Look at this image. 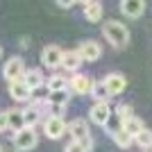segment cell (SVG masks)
Masks as SVG:
<instances>
[{
  "instance_id": "obj_1",
  "label": "cell",
  "mask_w": 152,
  "mask_h": 152,
  "mask_svg": "<svg viewBox=\"0 0 152 152\" xmlns=\"http://www.w3.org/2000/svg\"><path fill=\"white\" fill-rule=\"evenodd\" d=\"M102 32H104L107 41L111 45H116V48H125L129 43V30L123 23H118V20H107L102 25Z\"/></svg>"
},
{
  "instance_id": "obj_2",
  "label": "cell",
  "mask_w": 152,
  "mask_h": 152,
  "mask_svg": "<svg viewBox=\"0 0 152 152\" xmlns=\"http://www.w3.org/2000/svg\"><path fill=\"white\" fill-rule=\"evenodd\" d=\"M39 143V136L37 132H34V127L32 125H25L23 129H18V132H14V148L20 152H27L32 150V148Z\"/></svg>"
},
{
  "instance_id": "obj_3",
  "label": "cell",
  "mask_w": 152,
  "mask_h": 152,
  "mask_svg": "<svg viewBox=\"0 0 152 152\" xmlns=\"http://www.w3.org/2000/svg\"><path fill=\"white\" fill-rule=\"evenodd\" d=\"M66 123L59 118V116H50V118H45L43 121V132L48 139H61L64 134H66Z\"/></svg>"
},
{
  "instance_id": "obj_4",
  "label": "cell",
  "mask_w": 152,
  "mask_h": 152,
  "mask_svg": "<svg viewBox=\"0 0 152 152\" xmlns=\"http://www.w3.org/2000/svg\"><path fill=\"white\" fill-rule=\"evenodd\" d=\"M25 64H23V59L20 57H12L9 61L5 64V68H2V75H5V80H23V75H25Z\"/></svg>"
},
{
  "instance_id": "obj_5",
  "label": "cell",
  "mask_w": 152,
  "mask_h": 152,
  "mask_svg": "<svg viewBox=\"0 0 152 152\" xmlns=\"http://www.w3.org/2000/svg\"><path fill=\"white\" fill-rule=\"evenodd\" d=\"M61 59H64V50L59 48V45H45L43 52H41V64L48 66V68L61 66Z\"/></svg>"
},
{
  "instance_id": "obj_6",
  "label": "cell",
  "mask_w": 152,
  "mask_h": 152,
  "mask_svg": "<svg viewBox=\"0 0 152 152\" xmlns=\"http://www.w3.org/2000/svg\"><path fill=\"white\" fill-rule=\"evenodd\" d=\"M68 86H70L73 93L84 95V93H91V89H93V80H91L89 75H80V73H75V75L68 80Z\"/></svg>"
},
{
  "instance_id": "obj_7",
  "label": "cell",
  "mask_w": 152,
  "mask_h": 152,
  "mask_svg": "<svg viewBox=\"0 0 152 152\" xmlns=\"http://www.w3.org/2000/svg\"><path fill=\"white\" fill-rule=\"evenodd\" d=\"M9 95L16 102H27L32 98V89L25 84V80H12L9 82Z\"/></svg>"
},
{
  "instance_id": "obj_8",
  "label": "cell",
  "mask_w": 152,
  "mask_h": 152,
  "mask_svg": "<svg viewBox=\"0 0 152 152\" xmlns=\"http://www.w3.org/2000/svg\"><path fill=\"white\" fill-rule=\"evenodd\" d=\"M89 116H91V121H93L95 125L104 127V125H107V121H109V116H111V109H109L107 102H95L93 107H91Z\"/></svg>"
},
{
  "instance_id": "obj_9",
  "label": "cell",
  "mask_w": 152,
  "mask_h": 152,
  "mask_svg": "<svg viewBox=\"0 0 152 152\" xmlns=\"http://www.w3.org/2000/svg\"><path fill=\"white\" fill-rule=\"evenodd\" d=\"M77 50H80L84 61H98V59L102 57V48H100V43H95V41H84V43H80Z\"/></svg>"
},
{
  "instance_id": "obj_10",
  "label": "cell",
  "mask_w": 152,
  "mask_h": 152,
  "mask_svg": "<svg viewBox=\"0 0 152 152\" xmlns=\"http://www.w3.org/2000/svg\"><path fill=\"white\" fill-rule=\"evenodd\" d=\"M121 9L129 18H139L145 12V0H121Z\"/></svg>"
},
{
  "instance_id": "obj_11",
  "label": "cell",
  "mask_w": 152,
  "mask_h": 152,
  "mask_svg": "<svg viewBox=\"0 0 152 152\" xmlns=\"http://www.w3.org/2000/svg\"><path fill=\"white\" fill-rule=\"evenodd\" d=\"M104 82H107L111 95L123 93V91H125V86H127V80H125V75H123V73H109V75L104 77Z\"/></svg>"
},
{
  "instance_id": "obj_12",
  "label": "cell",
  "mask_w": 152,
  "mask_h": 152,
  "mask_svg": "<svg viewBox=\"0 0 152 152\" xmlns=\"http://www.w3.org/2000/svg\"><path fill=\"white\" fill-rule=\"evenodd\" d=\"M82 55H80V50H66L64 52V59H61V66L66 70H70V73H75L80 66H82Z\"/></svg>"
},
{
  "instance_id": "obj_13",
  "label": "cell",
  "mask_w": 152,
  "mask_h": 152,
  "mask_svg": "<svg viewBox=\"0 0 152 152\" xmlns=\"http://www.w3.org/2000/svg\"><path fill=\"white\" fill-rule=\"evenodd\" d=\"M68 134L73 136V139H77V141H82V139H86V136H91V132H89V125H86V121L84 118H75V121L68 125Z\"/></svg>"
},
{
  "instance_id": "obj_14",
  "label": "cell",
  "mask_w": 152,
  "mask_h": 152,
  "mask_svg": "<svg viewBox=\"0 0 152 152\" xmlns=\"http://www.w3.org/2000/svg\"><path fill=\"white\" fill-rule=\"evenodd\" d=\"M23 80H25V84L30 86V89H37V86H41V84H45V77H43V70H41V68L25 70Z\"/></svg>"
},
{
  "instance_id": "obj_15",
  "label": "cell",
  "mask_w": 152,
  "mask_h": 152,
  "mask_svg": "<svg viewBox=\"0 0 152 152\" xmlns=\"http://www.w3.org/2000/svg\"><path fill=\"white\" fill-rule=\"evenodd\" d=\"M84 18L89 20V23H98V20L102 18V5L95 2V0L86 2V5H84Z\"/></svg>"
},
{
  "instance_id": "obj_16",
  "label": "cell",
  "mask_w": 152,
  "mask_h": 152,
  "mask_svg": "<svg viewBox=\"0 0 152 152\" xmlns=\"http://www.w3.org/2000/svg\"><path fill=\"white\" fill-rule=\"evenodd\" d=\"M91 98H95V102H107L111 98V91H109L107 82H93V89H91Z\"/></svg>"
},
{
  "instance_id": "obj_17",
  "label": "cell",
  "mask_w": 152,
  "mask_h": 152,
  "mask_svg": "<svg viewBox=\"0 0 152 152\" xmlns=\"http://www.w3.org/2000/svg\"><path fill=\"white\" fill-rule=\"evenodd\" d=\"M23 114H25V123L34 127L39 121H41V102H39V100H34V102H32V107L23 109Z\"/></svg>"
},
{
  "instance_id": "obj_18",
  "label": "cell",
  "mask_w": 152,
  "mask_h": 152,
  "mask_svg": "<svg viewBox=\"0 0 152 152\" xmlns=\"http://www.w3.org/2000/svg\"><path fill=\"white\" fill-rule=\"evenodd\" d=\"M25 125H27L25 114H23L20 109H12V111H9V129H12V134L18 132V129H23Z\"/></svg>"
},
{
  "instance_id": "obj_19",
  "label": "cell",
  "mask_w": 152,
  "mask_h": 152,
  "mask_svg": "<svg viewBox=\"0 0 152 152\" xmlns=\"http://www.w3.org/2000/svg\"><path fill=\"white\" fill-rule=\"evenodd\" d=\"M114 141H116L118 148H129L134 143V134H129L125 127H123V129H118V132L114 134Z\"/></svg>"
},
{
  "instance_id": "obj_20",
  "label": "cell",
  "mask_w": 152,
  "mask_h": 152,
  "mask_svg": "<svg viewBox=\"0 0 152 152\" xmlns=\"http://www.w3.org/2000/svg\"><path fill=\"white\" fill-rule=\"evenodd\" d=\"M134 143H136L139 148H145V150H150V148H152V132L148 129V127H143V129H141V132L134 136Z\"/></svg>"
},
{
  "instance_id": "obj_21",
  "label": "cell",
  "mask_w": 152,
  "mask_h": 152,
  "mask_svg": "<svg viewBox=\"0 0 152 152\" xmlns=\"http://www.w3.org/2000/svg\"><path fill=\"white\" fill-rule=\"evenodd\" d=\"M68 100H70L68 89H59V91H50L48 93V102H55V104H68Z\"/></svg>"
},
{
  "instance_id": "obj_22",
  "label": "cell",
  "mask_w": 152,
  "mask_h": 152,
  "mask_svg": "<svg viewBox=\"0 0 152 152\" xmlns=\"http://www.w3.org/2000/svg\"><path fill=\"white\" fill-rule=\"evenodd\" d=\"M123 127H125V129H127L129 134H134V136H136V134H139V132H141V129H143L145 125H143V121H141L139 116H132L129 121H125V125H123Z\"/></svg>"
},
{
  "instance_id": "obj_23",
  "label": "cell",
  "mask_w": 152,
  "mask_h": 152,
  "mask_svg": "<svg viewBox=\"0 0 152 152\" xmlns=\"http://www.w3.org/2000/svg\"><path fill=\"white\" fill-rule=\"evenodd\" d=\"M66 80H64L61 75H52L50 80H45V86H48V91H59V89H66Z\"/></svg>"
},
{
  "instance_id": "obj_24",
  "label": "cell",
  "mask_w": 152,
  "mask_h": 152,
  "mask_svg": "<svg viewBox=\"0 0 152 152\" xmlns=\"http://www.w3.org/2000/svg\"><path fill=\"white\" fill-rule=\"evenodd\" d=\"M123 125H125V123H123V118H121L118 114H116V116H109V121H107V125H104V127H107V129H109V134L114 136V134L118 132V129H123Z\"/></svg>"
},
{
  "instance_id": "obj_25",
  "label": "cell",
  "mask_w": 152,
  "mask_h": 152,
  "mask_svg": "<svg viewBox=\"0 0 152 152\" xmlns=\"http://www.w3.org/2000/svg\"><path fill=\"white\" fill-rule=\"evenodd\" d=\"M116 114L121 116L123 123H125V121H129V118L134 116V109L129 107V104H118V107H116Z\"/></svg>"
},
{
  "instance_id": "obj_26",
  "label": "cell",
  "mask_w": 152,
  "mask_h": 152,
  "mask_svg": "<svg viewBox=\"0 0 152 152\" xmlns=\"http://www.w3.org/2000/svg\"><path fill=\"white\" fill-rule=\"evenodd\" d=\"M64 152H89V150H86V145H84L82 141L73 139V141L68 143V145H66V150H64Z\"/></svg>"
},
{
  "instance_id": "obj_27",
  "label": "cell",
  "mask_w": 152,
  "mask_h": 152,
  "mask_svg": "<svg viewBox=\"0 0 152 152\" xmlns=\"http://www.w3.org/2000/svg\"><path fill=\"white\" fill-rule=\"evenodd\" d=\"M48 109H50V116H59V118H61L64 111H66V104H55V102H48Z\"/></svg>"
},
{
  "instance_id": "obj_28",
  "label": "cell",
  "mask_w": 152,
  "mask_h": 152,
  "mask_svg": "<svg viewBox=\"0 0 152 152\" xmlns=\"http://www.w3.org/2000/svg\"><path fill=\"white\" fill-rule=\"evenodd\" d=\"M9 129V111H0V132Z\"/></svg>"
},
{
  "instance_id": "obj_29",
  "label": "cell",
  "mask_w": 152,
  "mask_h": 152,
  "mask_svg": "<svg viewBox=\"0 0 152 152\" xmlns=\"http://www.w3.org/2000/svg\"><path fill=\"white\" fill-rule=\"evenodd\" d=\"M57 2V7H64V9H68V7H73L77 2V0H55Z\"/></svg>"
},
{
  "instance_id": "obj_30",
  "label": "cell",
  "mask_w": 152,
  "mask_h": 152,
  "mask_svg": "<svg viewBox=\"0 0 152 152\" xmlns=\"http://www.w3.org/2000/svg\"><path fill=\"white\" fill-rule=\"evenodd\" d=\"M27 43H30V41H27V37L20 39V48H27Z\"/></svg>"
},
{
  "instance_id": "obj_31",
  "label": "cell",
  "mask_w": 152,
  "mask_h": 152,
  "mask_svg": "<svg viewBox=\"0 0 152 152\" xmlns=\"http://www.w3.org/2000/svg\"><path fill=\"white\" fill-rule=\"evenodd\" d=\"M77 2H82V5H86V2H91V0H77Z\"/></svg>"
},
{
  "instance_id": "obj_32",
  "label": "cell",
  "mask_w": 152,
  "mask_h": 152,
  "mask_svg": "<svg viewBox=\"0 0 152 152\" xmlns=\"http://www.w3.org/2000/svg\"><path fill=\"white\" fill-rule=\"evenodd\" d=\"M0 59H2V48H0Z\"/></svg>"
},
{
  "instance_id": "obj_33",
  "label": "cell",
  "mask_w": 152,
  "mask_h": 152,
  "mask_svg": "<svg viewBox=\"0 0 152 152\" xmlns=\"http://www.w3.org/2000/svg\"><path fill=\"white\" fill-rule=\"evenodd\" d=\"M0 150H2V148H0Z\"/></svg>"
},
{
  "instance_id": "obj_34",
  "label": "cell",
  "mask_w": 152,
  "mask_h": 152,
  "mask_svg": "<svg viewBox=\"0 0 152 152\" xmlns=\"http://www.w3.org/2000/svg\"><path fill=\"white\" fill-rule=\"evenodd\" d=\"M0 152H2V150H0Z\"/></svg>"
},
{
  "instance_id": "obj_35",
  "label": "cell",
  "mask_w": 152,
  "mask_h": 152,
  "mask_svg": "<svg viewBox=\"0 0 152 152\" xmlns=\"http://www.w3.org/2000/svg\"><path fill=\"white\" fill-rule=\"evenodd\" d=\"M150 150H152V148H150Z\"/></svg>"
}]
</instances>
